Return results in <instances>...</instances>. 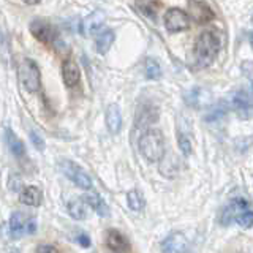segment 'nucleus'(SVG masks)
Segmentation results:
<instances>
[{
    "label": "nucleus",
    "mask_w": 253,
    "mask_h": 253,
    "mask_svg": "<svg viewBox=\"0 0 253 253\" xmlns=\"http://www.w3.org/2000/svg\"><path fill=\"white\" fill-rule=\"evenodd\" d=\"M220 37L217 32L206 30L195 42V62L198 67H209L220 51Z\"/></svg>",
    "instance_id": "1"
},
{
    "label": "nucleus",
    "mask_w": 253,
    "mask_h": 253,
    "mask_svg": "<svg viewBox=\"0 0 253 253\" xmlns=\"http://www.w3.org/2000/svg\"><path fill=\"white\" fill-rule=\"evenodd\" d=\"M138 147L141 155L146 158L149 163L162 162L165 157V136L160 130L150 128L141 134L138 141Z\"/></svg>",
    "instance_id": "2"
},
{
    "label": "nucleus",
    "mask_w": 253,
    "mask_h": 253,
    "mask_svg": "<svg viewBox=\"0 0 253 253\" xmlns=\"http://www.w3.org/2000/svg\"><path fill=\"white\" fill-rule=\"evenodd\" d=\"M19 81L22 87L30 93H35L40 89V83H42V75H40V68L32 59H24L19 63L18 68Z\"/></svg>",
    "instance_id": "3"
},
{
    "label": "nucleus",
    "mask_w": 253,
    "mask_h": 253,
    "mask_svg": "<svg viewBox=\"0 0 253 253\" xmlns=\"http://www.w3.org/2000/svg\"><path fill=\"white\" fill-rule=\"evenodd\" d=\"M60 169L76 187L83 188V190H90L93 187L92 177L78 163L71 162V160H62L60 162Z\"/></svg>",
    "instance_id": "4"
},
{
    "label": "nucleus",
    "mask_w": 253,
    "mask_h": 253,
    "mask_svg": "<svg viewBox=\"0 0 253 253\" xmlns=\"http://www.w3.org/2000/svg\"><path fill=\"white\" fill-rule=\"evenodd\" d=\"M165 27L169 32H182L190 27V16L180 8H169L165 13Z\"/></svg>",
    "instance_id": "5"
},
{
    "label": "nucleus",
    "mask_w": 253,
    "mask_h": 253,
    "mask_svg": "<svg viewBox=\"0 0 253 253\" xmlns=\"http://www.w3.org/2000/svg\"><path fill=\"white\" fill-rule=\"evenodd\" d=\"M233 108L237 113V116L242 119H247L253 114V93L249 90L241 89L233 95Z\"/></svg>",
    "instance_id": "6"
},
{
    "label": "nucleus",
    "mask_w": 253,
    "mask_h": 253,
    "mask_svg": "<svg viewBox=\"0 0 253 253\" xmlns=\"http://www.w3.org/2000/svg\"><path fill=\"white\" fill-rule=\"evenodd\" d=\"M30 32L37 40H40L42 43H54L55 37H57V32L51 26V24L43 22V21H34L30 24Z\"/></svg>",
    "instance_id": "7"
},
{
    "label": "nucleus",
    "mask_w": 253,
    "mask_h": 253,
    "mask_svg": "<svg viewBox=\"0 0 253 253\" xmlns=\"http://www.w3.org/2000/svg\"><path fill=\"white\" fill-rule=\"evenodd\" d=\"M103 21H105V13L103 11H93L81 22V34L84 37L89 35H98L101 32Z\"/></svg>",
    "instance_id": "8"
},
{
    "label": "nucleus",
    "mask_w": 253,
    "mask_h": 253,
    "mask_svg": "<svg viewBox=\"0 0 253 253\" xmlns=\"http://www.w3.org/2000/svg\"><path fill=\"white\" fill-rule=\"evenodd\" d=\"M249 209V203L244 200V198H236L231 203H229L223 213H221V223L223 225H231L233 221H236L237 215H239L241 212L247 211Z\"/></svg>",
    "instance_id": "9"
},
{
    "label": "nucleus",
    "mask_w": 253,
    "mask_h": 253,
    "mask_svg": "<svg viewBox=\"0 0 253 253\" xmlns=\"http://www.w3.org/2000/svg\"><path fill=\"white\" fill-rule=\"evenodd\" d=\"M163 253H184L187 250V237L184 233H172L162 244Z\"/></svg>",
    "instance_id": "10"
},
{
    "label": "nucleus",
    "mask_w": 253,
    "mask_h": 253,
    "mask_svg": "<svg viewBox=\"0 0 253 253\" xmlns=\"http://www.w3.org/2000/svg\"><path fill=\"white\" fill-rule=\"evenodd\" d=\"M106 126H108V131L111 134H117L122 128V113H121V108L116 103L109 105L106 109Z\"/></svg>",
    "instance_id": "11"
},
{
    "label": "nucleus",
    "mask_w": 253,
    "mask_h": 253,
    "mask_svg": "<svg viewBox=\"0 0 253 253\" xmlns=\"http://www.w3.org/2000/svg\"><path fill=\"white\" fill-rule=\"evenodd\" d=\"M29 217L22 212H14L10 218V237L11 239H19L27 233Z\"/></svg>",
    "instance_id": "12"
},
{
    "label": "nucleus",
    "mask_w": 253,
    "mask_h": 253,
    "mask_svg": "<svg viewBox=\"0 0 253 253\" xmlns=\"http://www.w3.org/2000/svg\"><path fill=\"white\" fill-rule=\"evenodd\" d=\"M106 244L114 253H125L128 250V241H126V237L121 231H117V229H109L106 234Z\"/></svg>",
    "instance_id": "13"
},
{
    "label": "nucleus",
    "mask_w": 253,
    "mask_h": 253,
    "mask_svg": "<svg viewBox=\"0 0 253 253\" xmlns=\"http://www.w3.org/2000/svg\"><path fill=\"white\" fill-rule=\"evenodd\" d=\"M62 78L63 83L67 87H75L79 83V78H81V71H79L78 63L73 60H65L62 65Z\"/></svg>",
    "instance_id": "14"
},
{
    "label": "nucleus",
    "mask_w": 253,
    "mask_h": 253,
    "mask_svg": "<svg viewBox=\"0 0 253 253\" xmlns=\"http://www.w3.org/2000/svg\"><path fill=\"white\" fill-rule=\"evenodd\" d=\"M19 200L22 204H27V206H40L43 201V193L38 187L29 185V187H24L21 190Z\"/></svg>",
    "instance_id": "15"
},
{
    "label": "nucleus",
    "mask_w": 253,
    "mask_h": 253,
    "mask_svg": "<svg viewBox=\"0 0 253 253\" xmlns=\"http://www.w3.org/2000/svg\"><path fill=\"white\" fill-rule=\"evenodd\" d=\"M83 198L89 204V208H92L100 217H109V208L101 196H98L97 193H85Z\"/></svg>",
    "instance_id": "16"
},
{
    "label": "nucleus",
    "mask_w": 253,
    "mask_h": 253,
    "mask_svg": "<svg viewBox=\"0 0 253 253\" xmlns=\"http://www.w3.org/2000/svg\"><path fill=\"white\" fill-rule=\"evenodd\" d=\"M114 40H116V34L113 30L106 29V30L100 32V34L97 35V38H95V47H97V52L106 54L111 49V46H113Z\"/></svg>",
    "instance_id": "17"
},
{
    "label": "nucleus",
    "mask_w": 253,
    "mask_h": 253,
    "mask_svg": "<svg viewBox=\"0 0 253 253\" xmlns=\"http://www.w3.org/2000/svg\"><path fill=\"white\" fill-rule=\"evenodd\" d=\"M87 204L84 198H73L68 201V213L75 220H84L87 217Z\"/></svg>",
    "instance_id": "18"
},
{
    "label": "nucleus",
    "mask_w": 253,
    "mask_h": 253,
    "mask_svg": "<svg viewBox=\"0 0 253 253\" xmlns=\"http://www.w3.org/2000/svg\"><path fill=\"white\" fill-rule=\"evenodd\" d=\"M6 144H8V149H10V152L14 155V157H22L26 154V147H24V142L18 138V134L14 131H11L10 128H6Z\"/></svg>",
    "instance_id": "19"
},
{
    "label": "nucleus",
    "mask_w": 253,
    "mask_h": 253,
    "mask_svg": "<svg viewBox=\"0 0 253 253\" xmlns=\"http://www.w3.org/2000/svg\"><path fill=\"white\" fill-rule=\"evenodd\" d=\"M126 204H128V208L131 211L139 212L144 209L146 200H144V196H142V193L138 192V190H130V192L126 193Z\"/></svg>",
    "instance_id": "20"
},
{
    "label": "nucleus",
    "mask_w": 253,
    "mask_h": 253,
    "mask_svg": "<svg viewBox=\"0 0 253 253\" xmlns=\"http://www.w3.org/2000/svg\"><path fill=\"white\" fill-rule=\"evenodd\" d=\"M136 6L141 13H144L149 18H155L158 10V0H136Z\"/></svg>",
    "instance_id": "21"
},
{
    "label": "nucleus",
    "mask_w": 253,
    "mask_h": 253,
    "mask_svg": "<svg viewBox=\"0 0 253 253\" xmlns=\"http://www.w3.org/2000/svg\"><path fill=\"white\" fill-rule=\"evenodd\" d=\"M146 76L152 81H157V79L162 78V68L158 65V62L154 59H149L146 62Z\"/></svg>",
    "instance_id": "22"
},
{
    "label": "nucleus",
    "mask_w": 253,
    "mask_h": 253,
    "mask_svg": "<svg viewBox=\"0 0 253 253\" xmlns=\"http://www.w3.org/2000/svg\"><path fill=\"white\" fill-rule=\"evenodd\" d=\"M201 89H192L190 92H187L184 95V100L188 106H192V108H198L200 106V103H201Z\"/></svg>",
    "instance_id": "23"
},
{
    "label": "nucleus",
    "mask_w": 253,
    "mask_h": 253,
    "mask_svg": "<svg viewBox=\"0 0 253 253\" xmlns=\"http://www.w3.org/2000/svg\"><path fill=\"white\" fill-rule=\"evenodd\" d=\"M177 144H179L180 152L184 154L185 157H188L190 154H192V141H190V138L187 136L185 133L179 131V134H177Z\"/></svg>",
    "instance_id": "24"
},
{
    "label": "nucleus",
    "mask_w": 253,
    "mask_h": 253,
    "mask_svg": "<svg viewBox=\"0 0 253 253\" xmlns=\"http://www.w3.org/2000/svg\"><path fill=\"white\" fill-rule=\"evenodd\" d=\"M236 223L241 225L245 229L252 228L253 226V211H249L247 209V211L241 212L239 215H237V218H236Z\"/></svg>",
    "instance_id": "25"
},
{
    "label": "nucleus",
    "mask_w": 253,
    "mask_h": 253,
    "mask_svg": "<svg viewBox=\"0 0 253 253\" xmlns=\"http://www.w3.org/2000/svg\"><path fill=\"white\" fill-rule=\"evenodd\" d=\"M29 136H30V141H32V144L35 146V149H38V150H44V139H43V136L40 134L38 131H35V130H30V133H29Z\"/></svg>",
    "instance_id": "26"
},
{
    "label": "nucleus",
    "mask_w": 253,
    "mask_h": 253,
    "mask_svg": "<svg viewBox=\"0 0 253 253\" xmlns=\"http://www.w3.org/2000/svg\"><path fill=\"white\" fill-rule=\"evenodd\" d=\"M225 111H226L225 105H218L215 109H212L211 113H209L208 116H206V121H208V122L218 121L220 117H223V116H225Z\"/></svg>",
    "instance_id": "27"
},
{
    "label": "nucleus",
    "mask_w": 253,
    "mask_h": 253,
    "mask_svg": "<svg viewBox=\"0 0 253 253\" xmlns=\"http://www.w3.org/2000/svg\"><path fill=\"white\" fill-rule=\"evenodd\" d=\"M76 242H79L83 245V247H90V237L87 236L85 233H78L76 234Z\"/></svg>",
    "instance_id": "28"
},
{
    "label": "nucleus",
    "mask_w": 253,
    "mask_h": 253,
    "mask_svg": "<svg viewBox=\"0 0 253 253\" xmlns=\"http://www.w3.org/2000/svg\"><path fill=\"white\" fill-rule=\"evenodd\" d=\"M35 253H59L57 249L54 247V245H49V244H42L38 245V249Z\"/></svg>",
    "instance_id": "29"
},
{
    "label": "nucleus",
    "mask_w": 253,
    "mask_h": 253,
    "mask_svg": "<svg viewBox=\"0 0 253 253\" xmlns=\"http://www.w3.org/2000/svg\"><path fill=\"white\" fill-rule=\"evenodd\" d=\"M37 229V221L34 217H29V223H27V234H34Z\"/></svg>",
    "instance_id": "30"
},
{
    "label": "nucleus",
    "mask_w": 253,
    "mask_h": 253,
    "mask_svg": "<svg viewBox=\"0 0 253 253\" xmlns=\"http://www.w3.org/2000/svg\"><path fill=\"white\" fill-rule=\"evenodd\" d=\"M26 3H29V5H35V3H38L40 0H24Z\"/></svg>",
    "instance_id": "31"
},
{
    "label": "nucleus",
    "mask_w": 253,
    "mask_h": 253,
    "mask_svg": "<svg viewBox=\"0 0 253 253\" xmlns=\"http://www.w3.org/2000/svg\"><path fill=\"white\" fill-rule=\"evenodd\" d=\"M8 253H21L18 249H10V252H8Z\"/></svg>",
    "instance_id": "32"
},
{
    "label": "nucleus",
    "mask_w": 253,
    "mask_h": 253,
    "mask_svg": "<svg viewBox=\"0 0 253 253\" xmlns=\"http://www.w3.org/2000/svg\"><path fill=\"white\" fill-rule=\"evenodd\" d=\"M250 46H252V49H253V34L250 35Z\"/></svg>",
    "instance_id": "33"
}]
</instances>
